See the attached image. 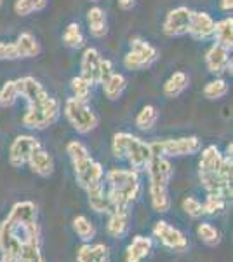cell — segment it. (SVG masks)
<instances>
[{"label": "cell", "mask_w": 233, "mask_h": 262, "mask_svg": "<svg viewBox=\"0 0 233 262\" xmlns=\"http://www.w3.org/2000/svg\"><path fill=\"white\" fill-rule=\"evenodd\" d=\"M30 238H40L39 222H18L7 215L0 224V260L18 262L21 243Z\"/></svg>", "instance_id": "obj_1"}, {"label": "cell", "mask_w": 233, "mask_h": 262, "mask_svg": "<svg viewBox=\"0 0 233 262\" xmlns=\"http://www.w3.org/2000/svg\"><path fill=\"white\" fill-rule=\"evenodd\" d=\"M105 179L108 185V198L115 208H131L138 201L141 194V182H139L138 171L113 168L105 175Z\"/></svg>", "instance_id": "obj_2"}, {"label": "cell", "mask_w": 233, "mask_h": 262, "mask_svg": "<svg viewBox=\"0 0 233 262\" xmlns=\"http://www.w3.org/2000/svg\"><path fill=\"white\" fill-rule=\"evenodd\" d=\"M59 116H61V103L54 96H49L42 103L32 105V107L27 108L23 116V124L28 129L42 131L50 128L59 119Z\"/></svg>", "instance_id": "obj_3"}, {"label": "cell", "mask_w": 233, "mask_h": 262, "mask_svg": "<svg viewBox=\"0 0 233 262\" xmlns=\"http://www.w3.org/2000/svg\"><path fill=\"white\" fill-rule=\"evenodd\" d=\"M65 117L66 121L71 124L77 133L80 135H87L91 131H94L99 124V117L96 116V112L89 107L87 101L77 100V98H68L65 101Z\"/></svg>", "instance_id": "obj_4"}, {"label": "cell", "mask_w": 233, "mask_h": 262, "mask_svg": "<svg viewBox=\"0 0 233 262\" xmlns=\"http://www.w3.org/2000/svg\"><path fill=\"white\" fill-rule=\"evenodd\" d=\"M151 152L162 158H183L193 156L202 150V140L198 137H179V138H165L150 143Z\"/></svg>", "instance_id": "obj_5"}, {"label": "cell", "mask_w": 233, "mask_h": 262, "mask_svg": "<svg viewBox=\"0 0 233 262\" xmlns=\"http://www.w3.org/2000/svg\"><path fill=\"white\" fill-rule=\"evenodd\" d=\"M159 60V51L155 46L143 39H131L129 51L124 56V67L127 70H146Z\"/></svg>", "instance_id": "obj_6"}, {"label": "cell", "mask_w": 233, "mask_h": 262, "mask_svg": "<svg viewBox=\"0 0 233 262\" xmlns=\"http://www.w3.org/2000/svg\"><path fill=\"white\" fill-rule=\"evenodd\" d=\"M73 164V173L77 184L84 191H87L89 187H94V185L101 184L105 180V168L101 166V163H97L92 159V156H87L84 159L71 163Z\"/></svg>", "instance_id": "obj_7"}, {"label": "cell", "mask_w": 233, "mask_h": 262, "mask_svg": "<svg viewBox=\"0 0 233 262\" xmlns=\"http://www.w3.org/2000/svg\"><path fill=\"white\" fill-rule=\"evenodd\" d=\"M40 147V142L33 135H19L9 145V164L12 168H21L28 163L30 156Z\"/></svg>", "instance_id": "obj_8"}, {"label": "cell", "mask_w": 233, "mask_h": 262, "mask_svg": "<svg viewBox=\"0 0 233 262\" xmlns=\"http://www.w3.org/2000/svg\"><path fill=\"white\" fill-rule=\"evenodd\" d=\"M153 236L165 248L174 252H185L188 248V239L177 227L165 221H157L153 224Z\"/></svg>", "instance_id": "obj_9"}, {"label": "cell", "mask_w": 233, "mask_h": 262, "mask_svg": "<svg viewBox=\"0 0 233 262\" xmlns=\"http://www.w3.org/2000/svg\"><path fill=\"white\" fill-rule=\"evenodd\" d=\"M192 9L186 6H179L174 7L167 12L164 23H162V32L167 37L174 39V37H181L186 35L188 32V25H190V18H192Z\"/></svg>", "instance_id": "obj_10"}, {"label": "cell", "mask_w": 233, "mask_h": 262, "mask_svg": "<svg viewBox=\"0 0 233 262\" xmlns=\"http://www.w3.org/2000/svg\"><path fill=\"white\" fill-rule=\"evenodd\" d=\"M145 171L148 173V179H150V187H169V182L174 175V168H172L169 158H162V156L155 154L151 156Z\"/></svg>", "instance_id": "obj_11"}, {"label": "cell", "mask_w": 233, "mask_h": 262, "mask_svg": "<svg viewBox=\"0 0 233 262\" xmlns=\"http://www.w3.org/2000/svg\"><path fill=\"white\" fill-rule=\"evenodd\" d=\"M16 88H18L19 96L21 98H24L28 107H32V105H39L50 96L47 93V90H45V88L42 86L35 77H30V75H27V77H21V79H16Z\"/></svg>", "instance_id": "obj_12"}, {"label": "cell", "mask_w": 233, "mask_h": 262, "mask_svg": "<svg viewBox=\"0 0 233 262\" xmlns=\"http://www.w3.org/2000/svg\"><path fill=\"white\" fill-rule=\"evenodd\" d=\"M230 49L223 48L219 44H214L207 49L205 53V67L216 77L223 75L224 72H231V58H230Z\"/></svg>", "instance_id": "obj_13"}, {"label": "cell", "mask_w": 233, "mask_h": 262, "mask_svg": "<svg viewBox=\"0 0 233 262\" xmlns=\"http://www.w3.org/2000/svg\"><path fill=\"white\" fill-rule=\"evenodd\" d=\"M151 156H153V152H151L150 143H146V142H143L141 138L134 137L129 145V150H127V154H125V161L129 163L131 170L139 173V171H145V168H146V164L150 163Z\"/></svg>", "instance_id": "obj_14"}, {"label": "cell", "mask_w": 233, "mask_h": 262, "mask_svg": "<svg viewBox=\"0 0 233 262\" xmlns=\"http://www.w3.org/2000/svg\"><path fill=\"white\" fill-rule=\"evenodd\" d=\"M216 21L205 11H193L188 25V35L195 40H207L213 37Z\"/></svg>", "instance_id": "obj_15"}, {"label": "cell", "mask_w": 233, "mask_h": 262, "mask_svg": "<svg viewBox=\"0 0 233 262\" xmlns=\"http://www.w3.org/2000/svg\"><path fill=\"white\" fill-rule=\"evenodd\" d=\"M101 58L99 51L96 48H86L80 58V75L84 79H87L92 86L99 84V67H101Z\"/></svg>", "instance_id": "obj_16"}, {"label": "cell", "mask_w": 233, "mask_h": 262, "mask_svg": "<svg viewBox=\"0 0 233 262\" xmlns=\"http://www.w3.org/2000/svg\"><path fill=\"white\" fill-rule=\"evenodd\" d=\"M131 208H115L108 215L107 234L113 239H122L129 232Z\"/></svg>", "instance_id": "obj_17"}, {"label": "cell", "mask_w": 233, "mask_h": 262, "mask_svg": "<svg viewBox=\"0 0 233 262\" xmlns=\"http://www.w3.org/2000/svg\"><path fill=\"white\" fill-rule=\"evenodd\" d=\"M87 203L91 206V210H94L96 213H101V215H110L115 210L113 203L110 201L108 198V192L105 189V182L101 184L94 185V187H89L87 189Z\"/></svg>", "instance_id": "obj_18"}, {"label": "cell", "mask_w": 233, "mask_h": 262, "mask_svg": "<svg viewBox=\"0 0 233 262\" xmlns=\"http://www.w3.org/2000/svg\"><path fill=\"white\" fill-rule=\"evenodd\" d=\"M27 164L30 166V170L35 173V175L44 177V179H47V177H50L54 173L53 156H50L45 149H42V145L39 147V149H35L32 152V156H30Z\"/></svg>", "instance_id": "obj_19"}, {"label": "cell", "mask_w": 233, "mask_h": 262, "mask_svg": "<svg viewBox=\"0 0 233 262\" xmlns=\"http://www.w3.org/2000/svg\"><path fill=\"white\" fill-rule=\"evenodd\" d=\"M153 242L146 236H134L125 248V262H143L150 257Z\"/></svg>", "instance_id": "obj_20"}, {"label": "cell", "mask_w": 233, "mask_h": 262, "mask_svg": "<svg viewBox=\"0 0 233 262\" xmlns=\"http://www.w3.org/2000/svg\"><path fill=\"white\" fill-rule=\"evenodd\" d=\"M77 262H110V248L105 243H84L77 250Z\"/></svg>", "instance_id": "obj_21"}, {"label": "cell", "mask_w": 233, "mask_h": 262, "mask_svg": "<svg viewBox=\"0 0 233 262\" xmlns=\"http://www.w3.org/2000/svg\"><path fill=\"white\" fill-rule=\"evenodd\" d=\"M87 27H89V33H91L94 39H103L108 33V21H107V12H105L101 7H91L87 11Z\"/></svg>", "instance_id": "obj_22"}, {"label": "cell", "mask_w": 233, "mask_h": 262, "mask_svg": "<svg viewBox=\"0 0 233 262\" xmlns=\"http://www.w3.org/2000/svg\"><path fill=\"white\" fill-rule=\"evenodd\" d=\"M223 161L221 150L216 145H207L200 154V161H198V173H218L219 166Z\"/></svg>", "instance_id": "obj_23"}, {"label": "cell", "mask_w": 233, "mask_h": 262, "mask_svg": "<svg viewBox=\"0 0 233 262\" xmlns=\"http://www.w3.org/2000/svg\"><path fill=\"white\" fill-rule=\"evenodd\" d=\"M188 84H190L188 74H185L183 70H177L164 82V88H162L164 96L165 98H177V96L188 88Z\"/></svg>", "instance_id": "obj_24"}, {"label": "cell", "mask_w": 233, "mask_h": 262, "mask_svg": "<svg viewBox=\"0 0 233 262\" xmlns=\"http://www.w3.org/2000/svg\"><path fill=\"white\" fill-rule=\"evenodd\" d=\"M16 51H18V56L19 60H27V58H35L40 54V44L32 33L24 32L16 39L14 42Z\"/></svg>", "instance_id": "obj_25"}, {"label": "cell", "mask_w": 233, "mask_h": 262, "mask_svg": "<svg viewBox=\"0 0 233 262\" xmlns=\"http://www.w3.org/2000/svg\"><path fill=\"white\" fill-rule=\"evenodd\" d=\"M18 262H47L42 253L40 238H30L21 243Z\"/></svg>", "instance_id": "obj_26"}, {"label": "cell", "mask_w": 233, "mask_h": 262, "mask_svg": "<svg viewBox=\"0 0 233 262\" xmlns=\"http://www.w3.org/2000/svg\"><path fill=\"white\" fill-rule=\"evenodd\" d=\"M127 88V79L122 74L113 72L112 75L103 82V93L110 101H117L118 98H122Z\"/></svg>", "instance_id": "obj_27"}, {"label": "cell", "mask_w": 233, "mask_h": 262, "mask_svg": "<svg viewBox=\"0 0 233 262\" xmlns=\"http://www.w3.org/2000/svg\"><path fill=\"white\" fill-rule=\"evenodd\" d=\"M214 42L219 46H223V48L230 49L233 48V18H224L221 21H218V23L214 25Z\"/></svg>", "instance_id": "obj_28"}, {"label": "cell", "mask_w": 233, "mask_h": 262, "mask_svg": "<svg viewBox=\"0 0 233 262\" xmlns=\"http://www.w3.org/2000/svg\"><path fill=\"white\" fill-rule=\"evenodd\" d=\"M9 217L18 222H35L37 221V205L33 201H18L12 205Z\"/></svg>", "instance_id": "obj_29"}, {"label": "cell", "mask_w": 233, "mask_h": 262, "mask_svg": "<svg viewBox=\"0 0 233 262\" xmlns=\"http://www.w3.org/2000/svg\"><path fill=\"white\" fill-rule=\"evenodd\" d=\"M71 226H73V231H75V234L79 236L80 242L91 243L92 239L96 238V226L89 221L86 215H79V217H75Z\"/></svg>", "instance_id": "obj_30"}, {"label": "cell", "mask_w": 233, "mask_h": 262, "mask_svg": "<svg viewBox=\"0 0 233 262\" xmlns=\"http://www.w3.org/2000/svg\"><path fill=\"white\" fill-rule=\"evenodd\" d=\"M157 121H159V111H157V107L146 105V107H143L141 111L138 112L136 119H134V124L141 131H151L155 128Z\"/></svg>", "instance_id": "obj_31"}, {"label": "cell", "mask_w": 233, "mask_h": 262, "mask_svg": "<svg viewBox=\"0 0 233 262\" xmlns=\"http://www.w3.org/2000/svg\"><path fill=\"white\" fill-rule=\"evenodd\" d=\"M134 135L127 133V131H118V133L113 135L112 140V154L115 156L117 159H125V154L129 150V145L133 142Z\"/></svg>", "instance_id": "obj_32"}, {"label": "cell", "mask_w": 233, "mask_h": 262, "mask_svg": "<svg viewBox=\"0 0 233 262\" xmlns=\"http://www.w3.org/2000/svg\"><path fill=\"white\" fill-rule=\"evenodd\" d=\"M84 33L80 30V25L71 21L68 27L65 28V33H63V44L70 49H79L84 46Z\"/></svg>", "instance_id": "obj_33"}, {"label": "cell", "mask_w": 233, "mask_h": 262, "mask_svg": "<svg viewBox=\"0 0 233 262\" xmlns=\"http://www.w3.org/2000/svg\"><path fill=\"white\" fill-rule=\"evenodd\" d=\"M228 90H230L228 82L224 81L223 77H216V79H213V81H209L205 84L204 98H207V100H221V98L226 96Z\"/></svg>", "instance_id": "obj_34"}, {"label": "cell", "mask_w": 233, "mask_h": 262, "mask_svg": "<svg viewBox=\"0 0 233 262\" xmlns=\"http://www.w3.org/2000/svg\"><path fill=\"white\" fill-rule=\"evenodd\" d=\"M198 238L204 242L207 247H216L221 243V232H219L211 222H200L197 227Z\"/></svg>", "instance_id": "obj_35"}, {"label": "cell", "mask_w": 233, "mask_h": 262, "mask_svg": "<svg viewBox=\"0 0 233 262\" xmlns=\"http://www.w3.org/2000/svg\"><path fill=\"white\" fill-rule=\"evenodd\" d=\"M47 7V0H16L14 12L21 18L30 16L33 12H40Z\"/></svg>", "instance_id": "obj_36"}, {"label": "cell", "mask_w": 233, "mask_h": 262, "mask_svg": "<svg viewBox=\"0 0 233 262\" xmlns=\"http://www.w3.org/2000/svg\"><path fill=\"white\" fill-rule=\"evenodd\" d=\"M204 206V215L209 217H216V215H221L228 206V200H224L221 196H216V194H207L205 201L202 203Z\"/></svg>", "instance_id": "obj_37"}, {"label": "cell", "mask_w": 233, "mask_h": 262, "mask_svg": "<svg viewBox=\"0 0 233 262\" xmlns=\"http://www.w3.org/2000/svg\"><path fill=\"white\" fill-rule=\"evenodd\" d=\"M70 88H71V93H73V98L77 100H82V101H89L91 98V93H92V84L84 79L82 75H77V77L71 79L70 82Z\"/></svg>", "instance_id": "obj_38"}, {"label": "cell", "mask_w": 233, "mask_h": 262, "mask_svg": "<svg viewBox=\"0 0 233 262\" xmlns=\"http://www.w3.org/2000/svg\"><path fill=\"white\" fill-rule=\"evenodd\" d=\"M19 93L18 88H16V81H7L0 88V107L2 108H9L18 101Z\"/></svg>", "instance_id": "obj_39"}, {"label": "cell", "mask_w": 233, "mask_h": 262, "mask_svg": "<svg viewBox=\"0 0 233 262\" xmlns=\"http://www.w3.org/2000/svg\"><path fill=\"white\" fill-rule=\"evenodd\" d=\"M181 208H183V212L192 219L204 217V206H202V201L193 196H186L185 200L181 201Z\"/></svg>", "instance_id": "obj_40"}, {"label": "cell", "mask_w": 233, "mask_h": 262, "mask_svg": "<svg viewBox=\"0 0 233 262\" xmlns=\"http://www.w3.org/2000/svg\"><path fill=\"white\" fill-rule=\"evenodd\" d=\"M66 154H68L70 161L75 163V161H79V159H84V158H87V156H91V152H89V149L82 142L73 140L66 145Z\"/></svg>", "instance_id": "obj_41"}, {"label": "cell", "mask_w": 233, "mask_h": 262, "mask_svg": "<svg viewBox=\"0 0 233 262\" xmlns=\"http://www.w3.org/2000/svg\"><path fill=\"white\" fill-rule=\"evenodd\" d=\"M112 74H113L112 61H110V60H103V61H101V67H99V84H103Z\"/></svg>", "instance_id": "obj_42"}, {"label": "cell", "mask_w": 233, "mask_h": 262, "mask_svg": "<svg viewBox=\"0 0 233 262\" xmlns=\"http://www.w3.org/2000/svg\"><path fill=\"white\" fill-rule=\"evenodd\" d=\"M117 6L120 7L122 11H131L136 6V0H117Z\"/></svg>", "instance_id": "obj_43"}, {"label": "cell", "mask_w": 233, "mask_h": 262, "mask_svg": "<svg viewBox=\"0 0 233 262\" xmlns=\"http://www.w3.org/2000/svg\"><path fill=\"white\" fill-rule=\"evenodd\" d=\"M219 6L224 12H230L233 9V0H219Z\"/></svg>", "instance_id": "obj_44"}, {"label": "cell", "mask_w": 233, "mask_h": 262, "mask_svg": "<svg viewBox=\"0 0 233 262\" xmlns=\"http://www.w3.org/2000/svg\"><path fill=\"white\" fill-rule=\"evenodd\" d=\"M91 2H99V0H91Z\"/></svg>", "instance_id": "obj_45"}, {"label": "cell", "mask_w": 233, "mask_h": 262, "mask_svg": "<svg viewBox=\"0 0 233 262\" xmlns=\"http://www.w3.org/2000/svg\"><path fill=\"white\" fill-rule=\"evenodd\" d=\"M0 6H2V0H0Z\"/></svg>", "instance_id": "obj_46"}, {"label": "cell", "mask_w": 233, "mask_h": 262, "mask_svg": "<svg viewBox=\"0 0 233 262\" xmlns=\"http://www.w3.org/2000/svg\"><path fill=\"white\" fill-rule=\"evenodd\" d=\"M0 262H2V260H0Z\"/></svg>", "instance_id": "obj_47"}]
</instances>
